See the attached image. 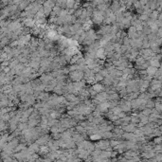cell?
<instances>
[{"mask_svg": "<svg viewBox=\"0 0 162 162\" xmlns=\"http://www.w3.org/2000/svg\"><path fill=\"white\" fill-rule=\"evenodd\" d=\"M92 23H96V24H101L104 20V12L100 11V10H94L92 12Z\"/></svg>", "mask_w": 162, "mask_h": 162, "instance_id": "6da1fadb", "label": "cell"}, {"mask_svg": "<svg viewBox=\"0 0 162 162\" xmlns=\"http://www.w3.org/2000/svg\"><path fill=\"white\" fill-rule=\"evenodd\" d=\"M69 79L74 82H78L83 80V72L77 70V71L69 72Z\"/></svg>", "mask_w": 162, "mask_h": 162, "instance_id": "7a4b0ae2", "label": "cell"}, {"mask_svg": "<svg viewBox=\"0 0 162 162\" xmlns=\"http://www.w3.org/2000/svg\"><path fill=\"white\" fill-rule=\"evenodd\" d=\"M94 100H98L99 102H103V101H107L108 100V94L106 92H101V93H99L95 96V99Z\"/></svg>", "mask_w": 162, "mask_h": 162, "instance_id": "3957f363", "label": "cell"}, {"mask_svg": "<svg viewBox=\"0 0 162 162\" xmlns=\"http://www.w3.org/2000/svg\"><path fill=\"white\" fill-rule=\"evenodd\" d=\"M91 89L95 91L97 94H99V93H101V92H104L105 86L103 84H101V83H94L93 85L91 86Z\"/></svg>", "mask_w": 162, "mask_h": 162, "instance_id": "277c9868", "label": "cell"}, {"mask_svg": "<svg viewBox=\"0 0 162 162\" xmlns=\"http://www.w3.org/2000/svg\"><path fill=\"white\" fill-rule=\"evenodd\" d=\"M121 128H122L123 132H125V133H134L135 130L137 129V125L132 124V123H129V124L124 125V126H121Z\"/></svg>", "mask_w": 162, "mask_h": 162, "instance_id": "5b68a950", "label": "cell"}, {"mask_svg": "<svg viewBox=\"0 0 162 162\" xmlns=\"http://www.w3.org/2000/svg\"><path fill=\"white\" fill-rule=\"evenodd\" d=\"M157 70H158V68L151 67V66H149V67L145 69V71H146V75H148V76L151 77V78H154V77H155V75H156V73H157Z\"/></svg>", "mask_w": 162, "mask_h": 162, "instance_id": "8992f818", "label": "cell"}, {"mask_svg": "<svg viewBox=\"0 0 162 162\" xmlns=\"http://www.w3.org/2000/svg\"><path fill=\"white\" fill-rule=\"evenodd\" d=\"M148 64H149V66L154 67H157V68H159V67H160V61L157 60L156 57L150 59V60L148 61Z\"/></svg>", "mask_w": 162, "mask_h": 162, "instance_id": "52a82bcc", "label": "cell"}, {"mask_svg": "<svg viewBox=\"0 0 162 162\" xmlns=\"http://www.w3.org/2000/svg\"><path fill=\"white\" fill-rule=\"evenodd\" d=\"M49 152H50V150L48 149V147L47 145H43V146H41V147L39 148V154H40L41 156L47 157Z\"/></svg>", "mask_w": 162, "mask_h": 162, "instance_id": "ba28073f", "label": "cell"}, {"mask_svg": "<svg viewBox=\"0 0 162 162\" xmlns=\"http://www.w3.org/2000/svg\"><path fill=\"white\" fill-rule=\"evenodd\" d=\"M151 114H152V109H149V108H144L141 110V113H140V115H142L144 117H149Z\"/></svg>", "mask_w": 162, "mask_h": 162, "instance_id": "9c48e42d", "label": "cell"}, {"mask_svg": "<svg viewBox=\"0 0 162 162\" xmlns=\"http://www.w3.org/2000/svg\"><path fill=\"white\" fill-rule=\"evenodd\" d=\"M100 138H101V135H100V134H92V135H90L91 140H100Z\"/></svg>", "mask_w": 162, "mask_h": 162, "instance_id": "30bf717a", "label": "cell"}, {"mask_svg": "<svg viewBox=\"0 0 162 162\" xmlns=\"http://www.w3.org/2000/svg\"><path fill=\"white\" fill-rule=\"evenodd\" d=\"M25 23H26V25L28 27H30V28H32V27L35 26V21H33L32 19H27L25 21Z\"/></svg>", "mask_w": 162, "mask_h": 162, "instance_id": "8fae6325", "label": "cell"}, {"mask_svg": "<svg viewBox=\"0 0 162 162\" xmlns=\"http://www.w3.org/2000/svg\"><path fill=\"white\" fill-rule=\"evenodd\" d=\"M39 146L37 143H34V144H31V146H30V150L31 151H33V152H37L39 151Z\"/></svg>", "mask_w": 162, "mask_h": 162, "instance_id": "7c38bea8", "label": "cell"}, {"mask_svg": "<svg viewBox=\"0 0 162 162\" xmlns=\"http://www.w3.org/2000/svg\"><path fill=\"white\" fill-rule=\"evenodd\" d=\"M154 143H155V145H158V144H160L161 143V138L160 137H155L154 138Z\"/></svg>", "mask_w": 162, "mask_h": 162, "instance_id": "4fadbf2b", "label": "cell"}]
</instances>
